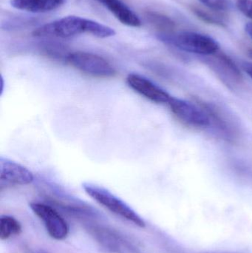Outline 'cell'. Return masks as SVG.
Instances as JSON below:
<instances>
[{
	"mask_svg": "<svg viewBox=\"0 0 252 253\" xmlns=\"http://www.w3.org/2000/svg\"><path fill=\"white\" fill-rule=\"evenodd\" d=\"M243 68L247 74L252 79V63H244Z\"/></svg>",
	"mask_w": 252,
	"mask_h": 253,
	"instance_id": "cell-19",
	"label": "cell"
},
{
	"mask_svg": "<svg viewBox=\"0 0 252 253\" xmlns=\"http://www.w3.org/2000/svg\"><path fill=\"white\" fill-rule=\"evenodd\" d=\"M192 10L198 16V18H199L204 22L212 24V25H218V26H225V22L223 19L220 16L216 14L213 12H210L198 7H192Z\"/></svg>",
	"mask_w": 252,
	"mask_h": 253,
	"instance_id": "cell-16",
	"label": "cell"
},
{
	"mask_svg": "<svg viewBox=\"0 0 252 253\" xmlns=\"http://www.w3.org/2000/svg\"><path fill=\"white\" fill-rule=\"evenodd\" d=\"M22 233L20 223L10 215L0 217V239L6 240L13 236H17Z\"/></svg>",
	"mask_w": 252,
	"mask_h": 253,
	"instance_id": "cell-14",
	"label": "cell"
},
{
	"mask_svg": "<svg viewBox=\"0 0 252 253\" xmlns=\"http://www.w3.org/2000/svg\"><path fill=\"white\" fill-rule=\"evenodd\" d=\"M248 55L250 56V57H251L252 59V48L249 50Z\"/></svg>",
	"mask_w": 252,
	"mask_h": 253,
	"instance_id": "cell-22",
	"label": "cell"
},
{
	"mask_svg": "<svg viewBox=\"0 0 252 253\" xmlns=\"http://www.w3.org/2000/svg\"><path fill=\"white\" fill-rule=\"evenodd\" d=\"M159 39L183 51L203 56L214 55L219 50V44L216 40L199 33L182 32L176 36L161 34Z\"/></svg>",
	"mask_w": 252,
	"mask_h": 253,
	"instance_id": "cell-3",
	"label": "cell"
},
{
	"mask_svg": "<svg viewBox=\"0 0 252 253\" xmlns=\"http://www.w3.org/2000/svg\"><path fill=\"white\" fill-rule=\"evenodd\" d=\"M237 7L245 16L252 19V0H238Z\"/></svg>",
	"mask_w": 252,
	"mask_h": 253,
	"instance_id": "cell-18",
	"label": "cell"
},
{
	"mask_svg": "<svg viewBox=\"0 0 252 253\" xmlns=\"http://www.w3.org/2000/svg\"><path fill=\"white\" fill-rule=\"evenodd\" d=\"M32 172L10 159H0V186L27 185L34 181Z\"/></svg>",
	"mask_w": 252,
	"mask_h": 253,
	"instance_id": "cell-8",
	"label": "cell"
},
{
	"mask_svg": "<svg viewBox=\"0 0 252 253\" xmlns=\"http://www.w3.org/2000/svg\"><path fill=\"white\" fill-rule=\"evenodd\" d=\"M168 105L175 117L185 126L197 129L212 126L210 116L200 105L173 97Z\"/></svg>",
	"mask_w": 252,
	"mask_h": 253,
	"instance_id": "cell-5",
	"label": "cell"
},
{
	"mask_svg": "<svg viewBox=\"0 0 252 253\" xmlns=\"http://www.w3.org/2000/svg\"><path fill=\"white\" fill-rule=\"evenodd\" d=\"M81 34H89L99 38H108L115 35L110 27L96 21L79 16H65L42 25L33 32L34 37H56L69 38Z\"/></svg>",
	"mask_w": 252,
	"mask_h": 253,
	"instance_id": "cell-1",
	"label": "cell"
},
{
	"mask_svg": "<svg viewBox=\"0 0 252 253\" xmlns=\"http://www.w3.org/2000/svg\"><path fill=\"white\" fill-rule=\"evenodd\" d=\"M108 8L121 23L127 26L140 27L142 22L139 16L121 0H98Z\"/></svg>",
	"mask_w": 252,
	"mask_h": 253,
	"instance_id": "cell-12",
	"label": "cell"
},
{
	"mask_svg": "<svg viewBox=\"0 0 252 253\" xmlns=\"http://www.w3.org/2000/svg\"><path fill=\"white\" fill-rule=\"evenodd\" d=\"M65 0H10L12 7L31 13H45L56 10Z\"/></svg>",
	"mask_w": 252,
	"mask_h": 253,
	"instance_id": "cell-13",
	"label": "cell"
},
{
	"mask_svg": "<svg viewBox=\"0 0 252 253\" xmlns=\"http://www.w3.org/2000/svg\"><path fill=\"white\" fill-rule=\"evenodd\" d=\"M210 62L215 71L222 78L226 79L228 83H238L242 80L241 71L233 61L224 53L217 52Z\"/></svg>",
	"mask_w": 252,
	"mask_h": 253,
	"instance_id": "cell-11",
	"label": "cell"
},
{
	"mask_svg": "<svg viewBox=\"0 0 252 253\" xmlns=\"http://www.w3.org/2000/svg\"><path fill=\"white\" fill-rule=\"evenodd\" d=\"M147 18L149 22L153 24L155 27L164 31L162 34H169L174 29L176 25L170 18L161 14V13L150 12L148 13Z\"/></svg>",
	"mask_w": 252,
	"mask_h": 253,
	"instance_id": "cell-15",
	"label": "cell"
},
{
	"mask_svg": "<svg viewBox=\"0 0 252 253\" xmlns=\"http://www.w3.org/2000/svg\"><path fill=\"white\" fill-rule=\"evenodd\" d=\"M245 30L252 40V23L247 24V25H246Z\"/></svg>",
	"mask_w": 252,
	"mask_h": 253,
	"instance_id": "cell-20",
	"label": "cell"
},
{
	"mask_svg": "<svg viewBox=\"0 0 252 253\" xmlns=\"http://www.w3.org/2000/svg\"><path fill=\"white\" fill-rule=\"evenodd\" d=\"M198 105H201L210 116L212 126H216L225 138L233 140L236 138L237 132L235 126L232 125V121L220 108L205 102H199Z\"/></svg>",
	"mask_w": 252,
	"mask_h": 253,
	"instance_id": "cell-10",
	"label": "cell"
},
{
	"mask_svg": "<svg viewBox=\"0 0 252 253\" xmlns=\"http://www.w3.org/2000/svg\"><path fill=\"white\" fill-rule=\"evenodd\" d=\"M48 253L46 252L45 251H43V250H37V251H30L29 253Z\"/></svg>",
	"mask_w": 252,
	"mask_h": 253,
	"instance_id": "cell-21",
	"label": "cell"
},
{
	"mask_svg": "<svg viewBox=\"0 0 252 253\" xmlns=\"http://www.w3.org/2000/svg\"><path fill=\"white\" fill-rule=\"evenodd\" d=\"M67 62L75 69L92 77L109 78L115 74V70L105 58L87 52L69 53Z\"/></svg>",
	"mask_w": 252,
	"mask_h": 253,
	"instance_id": "cell-4",
	"label": "cell"
},
{
	"mask_svg": "<svg viewBox=\"0 0 252 253\" xmlns=\"http://www.w3.org/2000/svg\"><path fill=\"white\" fill-rule=\"evenodd\" d=\"M202 4L214 11H225L229 8V0H199Z\"/></svg>",
	"mask_w": 252,
	"mask_h": 253,
	"instance_id": "cell-17",
	"label": "cell"
},
{
	"mask_svg": "<svg viewBox=\"0 0 252 253\" xmlns=\"http://www.w3.org/2000/svg\"><path fill=\"white\" fill-rule=\"evenodd\" d=\"M83 188L93 200L111 212L131 221L139 227H146L144 220L133 208L109 190L92 183H84Z\"/></svg>",
	"mask_w": 252,
	"mask_h": 253,
	"instance_id": "cell-2",
	"label": "cell"
},
{
	"mask_svg": "<svg viewBox=\"0 0 252 253\" xmlns=\"http://www.w3.org/2000/svg\"><path fill=\"white\" fill-rule=\"evenodd\" d=\"M99 243L114 253H135V248L130 242L116 232L108 229L99 228L93 230Z\"/></svg>",
	"mask_w": 252,
	"mask_h": 253,
	"instance_id": "cell-9",
	"label": "cell"
},
{
	"mask_svg": "<svg viewBox=\"0 0 252 253\" xmlns=\"http://www.w3.org/2000/svg\"><path fill=\"white\" fill-rule=\"evenodd\" d=\"M127 83L132 90L155 103L169 104L173 99L164 89L139 74H129Z\"/></svg>",
	"mask_w": 252,
	"mask_h": 253,
	"instance_id": "cell-7",
	"label": "cell"
},
{
	"mask_svg": "<svg viewBox=\"0 0 252 253\" xmlns=\"http://www.w3.org/2000/svg\"><path fill=\"white\" fill-rule=\"evenodd\" d=\"M33 212L44 222L47 233L56 240H63L69 233L68 224L52 207L42 203L30 204Z\"/></svg>",
	"mask_w": 252,
	"mask_h": 253,
	"instance_id": "cell-6",
	"label": "cell"
}]
</instances>
